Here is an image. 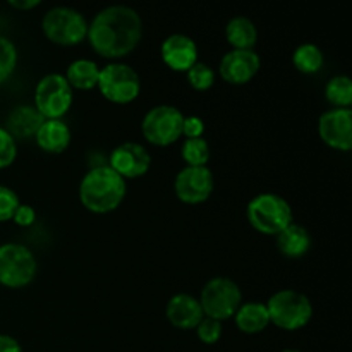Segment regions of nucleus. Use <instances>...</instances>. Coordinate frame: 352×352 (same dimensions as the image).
Here are the masks:
<instances>
[{"mask_svg":"<svg viewBox=\"0 0 352 352\" xmlns=\"http://www.w3.org/2000/svg\"><path fill=\"white\" fill-rule=\"evenodd\" d=\"M143 38V21L127 6H110L100 10L88 23V36L93 50L103 58L119 60L127 57Z\"/></svg>","mask_w":352,"mask_h":352,"instance_id":"1","label":"nucleus"},{"mask_svg":"<svg viewBox=\"0 0 352 352\" xmlns=\"http://www.w3.org/2000/svg\"><path fill=\"white\" fill-rule=\"evenodd\" d=\"M126 179L109 165H98L85 174L79 184V199L88 212L105 215L122 205L126 198Z\"/></svg>","mask_w":352,"mask_h":352,"instance_id":"2","label":"nucleus"},{"mask_svg":"<svg viewBox=\"0 0 352 352\" xmlns=\"http://www.w3.org/2000/svg\"><path fill=\"white\" fill-rule=\"evenodd\" d=\"M248 222L265 236H277L292 223V208L289 201L275 192L256 195L246 208Z\"/></svg>","mask_w":352,"mask_h":352,"instance_id":"3","label":"nucleus"},{"mask_svg":"<svg viewBox=\"0 0 352 352\" xmlns=\"http://www.w3.org/2000/svg\"><path fill=\"white\" fill-rule=\"evenodd\" d=\"M265 305L270 323L287 332L305 329L313 318V305L309 298L294 289H282L275 292Z\"/></svg>","mask_w":352,"mask_h":352,"instance_id":"4","label":"nucleus"},{"mask_svg":"<svg viewBox=\"0 0 352 352\" xmlns=\"http://www.w3.org/2000/svg\"><path fill=\"white\" fill-rule=\"evenodd\" d=\"M45 36L60 47H74L88 36V21L72 7H54L41 19Z\"/></svg>","mask_w":352,"mask_h":352,"instance_id":"5","label":"nucleus"},{"mask_svg":"<svg viewBox=\"0 0 352 352\" xmlns=\"http://www.w3.org/2000/svg\"><path fill=\"white\" fill-rule=\"evenodd\" d=\"M198 301L206 318L222 323L234 318L239 306L243 305V292L239 285L230 278L215 277L206 282Z\"/></svg>","mask_w":352,"mask_h":352,"instance_id":"6","label":"nucleus"},{"mask_svg":"<svg viewBox=\"0 0 352 352\" xmlns=\"http://www.w3.org/2000/svg\"><path fill=\"white\" fill-rule=\"evenodd\" d=\"M38 272L33 251L19 243L0 244V284L9 289H21L34 280Z\"/></svg>","mask_w":352,"mask_h":352,"instance_id":"7","label":"nucleus"},{"mask_svg":"<svg viewBox=\"0 0 352 352\" xmlns=\"http://www.w3.org/2000/svg\"><path fill=\"white\" fill-rule=\"evenodd\" d=\"M102 96L117 105L133 103L141 93L140 74L131 65L122 62H110L100 67L98 86Z\"/></svg>","mask_w":352,"mask_h":352,"instance_id":"8","label":"nucleus"},{"mask_svg":"<svg viewBox=\"0 0 352 352\" xmlns=\"http://www.w3.org/2000/svg\"><path fill=\"white\" fill-rule=\"evenodd\" d=\"M184 113L174 105H157L148 110L141 122V133L155 146H170L182 138Z\"/></svg>","mask_w":352,"mask_h":352,"instance_id":"9","label":"nucleus"},{"mask_svg":"<svg viewBox=\"0 0 352 352\" xmlns=\"http://www.w3.org/2000/svg\"><path fill=\"white\" fill-rule=\"evenodd\" d=\"M72 100V88L57 72L43 76L34 89V109L43 119H62L71 110Z\"/></svg>","mask_w":352,"mask_h":352,"instance_id":"10","label":"nucleus"},{"mask_svg":"<svg viewBox=\"0 0 352 352\" xmlns=\"http://www.w3.org/2000/svg\"><path fill=\"white\" fill-rule=\"evenodd\" d=\"M215 179L208 167H184L174 179L175 196L186 205H199L212 196Z\"/></svg>","mask_w":352,"mask_h":352,"instance_id":"11","label":"nucleus"},{"mask_svg":"<svg viewBox=\"0 0 352 352\" xmlns=\"http://www.w3.org/2000/svg\"><path fill=\"white\" fill-rule=\"evenodd\" d=\"M318 134L327 146L339 151L352 150V110L330 109L320 116Z\"/></svg>","mask_w":352,"mask_h":352,"instance_id":"12","label":"nucleus"},{"mask_svg":"<svg viewBox=\"0 0 352 352\" xmlns=\"http://www.w3.org/2000/svg\"><path fill=\"white\" fill-rule=\"evenodd\" d=\"M109 167L122 179L143 177L151 167V155L143 144L127 141L113 148L109 157Z\"/></svg>","mask_w":352,"mask_h":352,"instance_id":"13","label":"nucleus"},{"mask_svg":"<svg viewBox=\"0 0 352 352\" xmlns=\"http://www.w3.org/2000/svg\"><path fill=\"white\" fill-rule=\"evenodd\" d=\"M260 55L254 50H230L219 64L220 78L234 86L248 85L260 72Z\"/></svg>","mask_w":352,"mask_h":352,"instance_id":"14","label":"nucleus"},{"mask_svg":"<svg viewBox=\"0 0 352 352\" xmlns=\"http://www.w3.org/2000/svg\"><path fill=\"white\" fill-rule=\"evenodd\" d=\"M160 55L168 69L175 72H188L198 62V45L188 34L175 33L165 38Z\"/></svg>","mask_w":352,"mask_h":352,"instance_id":"15","label":"nucleus"},{"mask_svg":"<svg viewBox=\"0 0 352 352\" xmlns=\"http://www.w3.org/2000/svg\"><path fill=\"white\" fill-rule=\"evenodd\" d=\"M165 315L170 325L179 330H195L198 323L205 318L201 305L195 296L175 294L168 299Z\"/></svg>","mask_w":352,"mask_h":352,"instance_id":"16","label":"nucleus"},{"mask_svg":"<svg viewBox=\"0 0 352 352\" xmlns=\"http://www.w3.org/2000/svg\"><path fill=\"white\" fill-rule=\"evenodd\" d=\"M71 129L62 119H45L41 127L38 129L36 144L47 153H64L71 144Z\"/></svg>","mask_w":352,"mask_h":352,"instance_id":"17","label":"nucleus"},{"mask_svg":"<svg viewBox=\"0 0 352 352\" xmlns=\"http://www.w3.org/2000/svg\"><path fill=\"white\" fill-rule=\"evenodd\" d=\"M45 122L43 116L31 105H19L7 117L6 129L14 140H30L36 136L38 129Z\"/></svg>","mask_w":352,"mask_h":352,"instance_id":"18","label":"nucleus"},{"mask_svg":"<svg viewBox=\"0 0 352 352\" xmlns=\"http://www.w3.org/2000/svg\"><path fill=\"white\" fill-rule=\"evenodd\" d=\"M234 322H236L237 329L243 333H248V336L263 332L270 325L267 305L260 301L243 302L236 311V315H234Z\"/></svg>","mask_w":352,"mask_h":352,"instance_id":"19","label":"nucleus"},{"mask_svg":"<svg viewBox=\"0 0 352 352\" xmlns=\"http://www.w3.org/2000/svg\"><path fill=\"white\" fill-rule=\"evenodd\" d=\"M275 237H277L278 251L287 258H301L311 250V236L308 229L299 223L292 222Z\"/></svg>","mask_w":352,"mask_h":352,"instance_id":"20","label":"nucleus"},{"mask_svg":"<svg viewBox=\"0 0 352 352\" xmlns=\"http://www.w3.org/2000/svg\"><path fill=\"white\" fill-rule=\"evenodd\" d=\"M64 78L72 89L89 91L98 86L100 67L96 62L89 60V58H78L69 64Z\"/></svg>","mask_w":352,"mask_h":352,"instance_id":"21","label":"nucleus"},{"mask_svg":"<svg viewBox=\"0 0 352 352\" xmlns=\"http://www.w3.org/2000/svg\"><path fill=\"white\" fill-rule=\"evenodd\" d=\"M226 38L232 50H254L258 41V30L248 17L237 16L227 23Z\"/></svg>","mask_w":352,"mask_h":352,"instance_id":"22","label":"nucleus"},{"mask_svg":"<svg viewBox=\"0 0 352 352\" xmlns=\"http://www.w3.org/2000/svg\"><path fill=\"white\" fill-rule=\"evenodd\" d=\"M292 64L302 74H316L325 64L323 52L315 43H302L292 54Z\"/></svg>","mask_w":352,"mask_h":352,"instance_id":"23","label":"nucleus"},{"mask_svg":"<svg viewBox=\"0 0 352 352\" xmlns=\"http://www.w3.org/2000/svg\"><path fill=\"white\" fill-rule=\"evenodd\" d=\"M325 98L333 109H351L352 82L347 76H333L325 86Z\"/></svg>","mask_w":352,"mask_h":352,"instance_id":"24","label":"nucleus"},{"mask_svg":"<svg viewBox=\"0 0 352 352\" xmlns=\"http://www.w3.org/2000/svg\"><path fill=\"white\" fill-rule=\"evenodd\" d=\"M210 144L205 138H196V140H186L182 143L181 157L184 160L186 167H206L210 162Z\"/></svg>","mask_w":352,"mask_h":352,"instance_id":"25","label":"nucleus"},{"mask_svg":"<svg viewBox=\"0 0 352 352\" xmlns=\"http://www.w3.org/2000/svg\"><path fill=\"white\" fill-rule=\"evenodd\" d=\"M186 76H188L189 86L196 89V91H206V89H210L215 85V71L208 64H205V62H196L186 72Z\"/></svg>","mask_w":352,"mask_h":352,"instance_id":"26","label":"nucleus"},{"mask_svg":"<svg viewBox=\"0 0 352 352\" xmlns=\"http://www.w3.org/2000/svg\"><path fill=\"white\" fill-rule=\"evenodd\" d=\"M17 65V48L9 38L0 34V85L10 78Z\"/></svg>","mask_w":352,"mask_h":352,"instance_id":"27","label":"nucleus"},{"mask_svg":"<svg viewBox=\"0 0 352 352\" xmlns=\"http://www.w3.org/2000/svg\"><path fill=\"white\" fill-rule=\"evenodd\" d=\"M17 157L16 140L10 136L6 126L0 124V168H7L14 164Z\"/></svg>","mask_w":352,"mask_h":352,"instance_id":"28","label":"nucleus"},{"mask_svg":"<svg viewBox=\"0 0 352 352\" xmlns=\"http://www.w3.org/2000/svg\"><path fill=\"white\" fill-rule=\"evenodd\" d=\"M195 330L198 339L201 340L203 344H206V346H213V344L219 342L220 337H222V323L217 322V320L206 318V316L198 323V327H196Z\"/></svg>","mask_w":352,"mask_h":352,"instance_id":"29","label":"nucleus"},{"mask_svg":"<svg viewBox=\"0 0 352 352\" xmlns=\"http://www.w3.org/2000/svg\"><path fill=\"white\" fill-rule=\"evenodd\" d=\"M21 201L19 196L14 189L7 188V186L0 184V222H7L12 220L14 213L19 208Z\"/></svg>","mask_w":352,"mask_h":352,"instance_id":"30","label":"nucleus"},{"mask_svg":"<svg viewBox=\"0 0 352 352\" xmlns=\"http://www.w3.org/2000/svg\"><path fill=\"white\" fill-rule=\"evenodd\" d=\"M203 134H205V122H203L201 117L198 116L184 117V122H182V136H186V140L203 138Z\"/></svg>","mask_w":352,"mask_h":352,"instance_id":"31","label":"nucleus"},{"mask_svg":"<svg viewBox=\"0 0 352 352\" xmlns=\"http://www.w3.org/2000/svg\"><path fill=\"white\" fill-rule=\"evenodd\" d=\"M12 220L19 227H30L33 226L34 220H36V212H34L33 206L23 205V203H21L19 208H17L16 213H14Z\"/></svg>","mask_w":352,"mask_h":352,"instance_id":"32","label":"nucleus"},{"mask_svg":"<svg viewBox=\"0 0 352 352\" xmlns=\"http://www.w3.org/2000/svg\"><path fill=\"white\" fill-rule=\"evenodd\" d=\"M0 352H23V347L14 337L0 333Z\"/></svg>","mask_w":352,"mask_h":352,"instance_id":"33","label":"nucleus"},{"mask_svg":"<svg viewBox=\"0 0 352 352\" xmlns=\"http://www.w3.org/2000/svg\"><path fill=\"white\" fill-rule=\"evenodd\" d=\"M9 6L17 10H31L40 6V0H9Z\"/></svg>","mask_w":352,"mask_h":352,"instance_id":"34","label":"nucleus"},{"mask_svg":"<svg viewBox=\"0 0 352 352\" xmlns=\"http://www.w3.org/2000/svg\"><path fill=\"white\" fill-rule=\"evenodd\" d=\"M280 352H301V351H298V349H284V351H280Z\"/></svg>","mask_w":352,"mask_h":352,"instance_id":"35","label":"nucleus"}]
</instances>
